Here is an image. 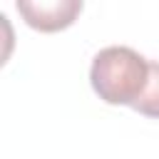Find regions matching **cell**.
Here are the masks:
<instances>
[{"label": "cell", "mask_w": 159, "mask_h": 159, "mask_svg": "<svg viewBox=\"0 0 159 159\" xmlns=\"http://www.w3.org/2000/svg\"><path fill=\"white\" fill-rule=\"evenodd\" d=\"M149 60L132 47L112 45L94 55L89 67V84L107 104H129L142 97L149 82Z\"/></svg>", "instance_id": "6da1fadb"}, {"label": "cell", "mask_w": 159, "mask_h": 159, "mask_svg": "<svg viewBox=\"0 0 159 159\" xmlns=\"http://www.w3.org/2000/svg\"><path fill=\"white\" fill-rule=\"evenodd\" d=\"M17 12L25 17V22L40 32H57L75 22V17L82 12L80 0H50V2H30L17 0Z\"/></svg>", "instance_id": "7a4b0ae2"}, {"label": "cell", "mask_w": 159, "mask_h": 159, "mask_svg": "<svg viewBox=\"0 0 159 159\" xmlns=\"http://www.w3.org/2000/svg\"><path fill=\"white\" fill-rule=\"evenodd\" d=\"M132 109H137L144 117L159 119V62H152L149 65V82H147L142 97L134 102Z\"/></svg>", "instance_id": "3957f363"}]
</instances>
